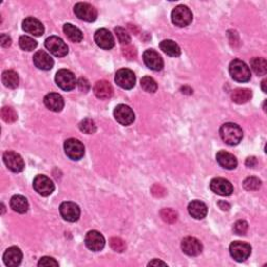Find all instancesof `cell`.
I'll list each match as a JSON object with an SVG mask.
<instances>
[{"mask_svg": "<svg viewBox=\"0 0 267 267\" xmlns=\"http://www.w3.org/2000/svg\"><path fill=\"white\" fill-rule=\"evenodd\" d=\"M219 134L221 139L225 141L228 145H237L241 142L243 138V132L242 129L236 123H225L221 125L219 130Z\"/></svg>", "mask_w": 267, "mask_h": 267, "instance_id": "cell-1", "label": "cell"}, {"mask_svg": "<svg viewBox=\"0 0 267 267\" xmlns=\"http://www.w3.org/2000/svg\"><path fill=\"white\" fill-rule=\"evenodd\" d=\"M229 74L234 80L238 83H247L251 77L249 67L241 60H234L229 67Z\"/></svg>", "mask_w": 267, "mask_h": 267, "instance_id": "cell-2", "label": "cell"}, {"mask_svg": "<svg viewBox=\"0 0 267 267\" xmlns=\"http://www.w3.org/2000/svg\"><path fill=\"white\" fill-rule=\"evenodd\" d=\"M192 19H193V15L190 9L185 5H179L172 12V23L179 27H185L189 25Z\"/></svg>", "mask_w": 267, "mask_h": 267, "instance_id": "cell-3", "label": "cell"}, {"mask_svg": "<svg viewBox=\"0 0 267 267\" xmlns=\"http://www.w3.org/2000/svg\"><path fill=\"white\" fill-rule=\"evenodd\" d=\"M64 148H65V153L67 154V157L73 161L80 160L85 154V146L77 139L71 138V139L66 140Z\"/></svg>", "mask_w": 267, "mask_h": 267, "instance_id": "cell-4", "label": "cell"}, {"mask_svg": "<svg viewBox=\"0 0 267 267\" xmlns=\"http://www.w3.org/2000/svg\"><path fill=\"white\" fill-rule=\"evenodd\" d=\"M56 83L64 91H71L77 85L76 76L67 69H61L57 72Z\"/></svg>", "mask_w": 267, "mask_h": 267, "instance_id": "cell-5", "label": "cell"}, {"mask_svg": "<svg viewBox=\"0 0 267 267\" xmlns=\"http://www.w3.org/2000/svg\"><path fill=\"white\" fill-rule=\"evenodd\" d=\"M229 254H231V256L236 261L243 262L250 256L251 247L247 242L234 241L229 246Z\"/></svg>", "mask_w": 267, "mask_h": 267, "instance_id": "cell-6", "label": "cell"}, {"mask_svg": "<svg viewBox=\"0 0 267 267\" xmlns=\"http://www.w3.org/2000/svg\"><path fill=\"white\" fill-rule=\"evenodd\" d=\"M74 14L76 16L86 22H94L97 19V10L89 3L79 2L74 6Z\"/></svg>", "mask_w": 267, "mask_h": 267, "instance_id": "cell-7", "label": "cell"}, {"mask_svg": "<svg viewBox=\"0 0 267 267\" xmlns=\"http://www.w3.org/2000/svg\"><path fill=\"white\" fill-rule=\"evenodd\" d=\"M33 186L36 192H38V193L42 196H48L53 193L55 190L54 182L46 175H42V174H39L35 177L33 182Z\"/></svg>", "mask_w": 267, "mask_h": 267, "instance_id": "cell-8", "label": "cell"}, {"mask_svg": "<svg viewBox=\"0 0 267 267\" xmlns=\"http://www.w3.org/2000/svg\"><path fill=\"white\" fill-rule=\"evenodd\" d=\"M45 47L56 57H62L68 54V46L67 44L57 36H51L45 41Z\"/></svg>", "mask_w": 267, "mask_h": 267, "instance_id": "cell-9", "label": "cell"}, {"mask_svg": "<svg viewBox=\"0 0 267 267\" xmlns=\"http://www.w3.org/2000/svg\"><path fill=\"white\" fill-rule=\"evenodd\" d=\"M116 84L125 90H131L136 85V76L132 70L123 68L118 70L115 76Z\"/></svg>", "mask_w": 267, "mask_h": 267, "instance_id": "cell-10", "label": "cell"}, {"mask_svg": "<svg viewBox=\"0 0 267 267\" xmlns=\"http://www.w3.org/2000/svg\"><path fill=\"white\" fill-rule=\"evenodd\" d=\"M3 162L13 172H21L24 169L25 164L21 155L17 153L9 151L3 153Z\"/></svg>", "mask_w": 267, "mask_h": 267, "instance_id": "cell-11", "label": "cell"}, {"mask_svg": "<svg viewBox=\"0 0 267 267\" xmlns=\"http://www.w3.org/2000/svg\"><path fill=\"white\" fill-rule=\"evenodd\" d=\"M210 188L214 193L221 196H229L234 191L231 182L222 179V177H215V179H213L210 183Z\"/></svg>", "mask_w": 267, "mask_h": 267, "instance_id": "cell-12", "label": "cell"}, {"mask_svg": "<svg viewBox=\"0 0 267 267\" xmlns=\"http://www.w3.org/2000/svg\"><path fill=\"white\" fill-rule=\"evenodd\" d=\"M114 117L117 122L122 125H130L135 121V113L125 105H118L114 110Z\"/></svg>", "mask_w": 267, "mask_h": 267, "instance_id": "cell-13", "label": "cell"}, {"mask_svg": "<svg viewBox=\"0 0 267 267\" xmlns=\"http://www.w3.org/2000/svg\"><path fill=\"white\" fill-rule=\"evenodd\" d=\"M85 243H86V247L90 250L99 251L105 248L106 240H105V237H103L102 234H100L99 232L90 231L87 233L85 237Z\"/></svg>", "mask_w": 267, "mask_h": 267, "instance_id": "cell-14", "label": "cell"}, {"mask_svg": "<svg viewBox=\"0 0 267 267\" xmlns=\"http://www.w3.org/2000/svg\"><path fill=\"white\" fill-rule=\"evenodd\" d=\"M60 213L66 221L76 222L80 216V209L76 203L65 202L60 206Z\"/></svg>", "mask_w": 267, "mask_h": 267, "instance_id": "cell-15", "label": "cell"}, {"mask_svg": "<svg viewBox=\"0 0 267 267\" xmlns=\"http://www.w3.org/2000/svg\"><path fill=\"white\" fill-rule=\"evenodd\" d=\"M143 61L148 68L153 71H160L164 67V62L161 56L153 49H147L143 54Z\"/></svg>", "mask_w": 267, "mask_h": 267, "instance_id": "cell-16", "label": "cell"}, {"mask_svg": "<svg viewBox=\"0 0 267 267\" xmlns=\"http://www.w3.org/2000/svg\"><path fill=\"white\" fill-rule=\"evenodd\" d=\"M182 250L190 257L198 256L203 251V244L194 237H186L182 241Z\"/></svg>", "mask_w": 267, "mask_h": 267, "instance_id": "cell-17", "label": "cell"}, {"mask_svg": "<svg viewBox=\"0 0 267 267\" xmlns=\"http://www.w3.org/2000/svg\"><path fill=\"white\" fill-rule=\"evenodd\" d=\"M94 40L97 45L102 49H112L115 46V40L113 35L108 29L100 28L94 35Z\"/></svg>", "mask_w": 267, "mask_h": 267, "instance_id": "cell-18", "label": "cell"}, {"mask_svg": "<svg viewBox=\"0 0 267 267\" xmlns=\"http://www.w3.org/2000/svg\"><path fill=\"white\" fill-rule=\"evenodd\" d=\"M34 64L38 69L50 70L54 67V60L46 51L39 50L34 55Z\"/></svg>", "mask_w": 267, "mask_h": 267, "instance_id": "cell-19", "label": "cell"}, {"mask_svg": "<svg viewBox=\"0 0 267 267\" xmlns=\"http://www.w3.org/2000/svg\"><path fill=\"white\" fill-rule=\"evenodd\" d=\"M22 28L27 34H31L35 37H41L44 34V26L41 22L34 17H27L23 23H22Z\"/></svg>", "mask_w": 267, "mask_h": 267, "instance_id": "cell-20", "label": "cell"}, {"mask_svg": "<svg viewBox=\"0 0 267 267\" xmlns=\"http://www.w3.org/2000/svg\"><path fill=\"white\" fill-rule=\"evenodd\" d=\"M22 258H23V255H22L21 249L17 247H11L5 250L3 255V262L6 266L15 267L21 263Z\"/></svg>", "mask_w": 267, "mask_h": 267, "instance_id": "cell-21", "label": "cell"}, {"mask_svg": "<svg viewBox=\"0 0 267 267\" xmlns=\"http://www.w3.org/2000/svg\"><path fill=\"white\" fill-rule=\"evenodd\" d=\"M93 92L95 96L99 99L106 100L112 97L113 88L107 80H99L93 87Z\"/></svg>", "mask_w": 267, "mask_h": 267, "instance_id": "cell-22", "label": "cell"}, {"mask_svg": "<svg viewBox=\"0 0 267 267\" xmlns=\"http://www.w3.org/2000/svg\"><path fill=\"white\" fill-rule=\"evenodd\" d=\"M44 103L47 109L53 112H61L64 108V99L60 94L57 93H49L44 97Z\"/></svg>", "mask_w": 267, "mask_h": 267, "instance_id": "cell-23", "label": "cell"}, {"mask_svg": "<svg viewBox=\"0 0 267 267\" xmlns=\"http://www.w3.org/2000/svg\"><path fill=\"white\" fill-rule=\"evenodd\" d=\"M216 160L221 167H224L229 170L235 169L237 167V164H238V162H237V159L235 158V155L226 152V151L218 152L216 154Z\"/></svg>", "mask_w": 267, "mask_h": 267, "instance_id": "cell-24", "label": "cell"}, {"mask_svg": "<svg viewBox=\"0 0 267 267\" xmlns=\"http://www.w3.org/2000/svg\"><path fill=\"white\" fill-rule=\"evenodd\" d=\"M188 212L195 219H203L207 216L208 208L206 204L200 200H192L188 205Z\"/></svg>", "mask_w": 267, "mask_h": 267, "instance_id": "cell-25", "label": "cell"}, {"mask_svg": "<svg viewBox=\"0 0 267 267\" xmlns=\"http://www.w3.org/2000/svg\"><path fill=\"white\" fill-rule=\"evenodd\" d=\"M10 205L15 212L20 213V214L26 213L28 211V207H29L27 199L22 195H14L11 198Z\"/></svg>", "mask_w": 267, "mask_h": 267, "instance_id": "cell-26", "label": "cell"}, {"mask_svg": "<svg viewBox=\"0 0 267 267\" xmlns=\"http://www.w3.org/2000/svg\"><path fill=\"white\" fill-rule=\"evenodd\" d=\"M64 33L67 36V38H68L71 42L74 43H79L83 41L84 39V35L81 33V31L79 28L76 27L74 25L70 24V23H66L64 25Z\"/></svg>", "mask_w": 267, "mask_h": 267, "instance_id": "cell-27", "label": "cell"}, {"mask_svg": "<svg viewBox=\"0 0 267 267\" xmlns=\"http://www.w3.org/2000/svg\"><path fill=\"white\" fill-rule=\"evenodd\" d=\"M251 96H253V93H251L249 89L239 88V89H236V90L233 91L231 97L235 103L242 105V103H246L248 100H250Z\"/></svg>", "mask_w": 267, "mask_h": 267, "instance_id": "cell-28", "label": "cell"}, {"mask_svg": "<svg viewBox=\"0 0 267 267\" xmlns=\"http://www.w3.org/2000/svg\"><path fill=\"white\" fill-rule=\"evenodd\" d=\"M161 50L164 51V53L169 57H180L181 56V48L177 44L172 40H164L162 41L160 44Z\"/></svg>", "mask_w": 267, "mask_h": 267, "instance_id": "cell-29", "label": "cell"}, {"mask_svg": "<svg viewBox=\"0 0 267 267\" xmlns=\"http://www.w3.org/2000/svg\"><path fill=\"white\" fill-rule=\"evenodd\" d=\"M2 83L9 89H16L19 85L18 73L14 70H6L2 73Z\"/></svg>", "mask_w": 267, "mask_h": 267, "instance_id": "cell-30", "label": "cell"}, {"mask_svg": "<svg viewBox=\"0 0 267 267\" xmlns=\"http://www.w3.org/2000/svg\"><path fill=\"white\" fill-rule=\"evenodd\" d=\"M250 67L257 76H265L267 72V63L263 57H254L250 61Z\"/></svg>", "mask_w": 267, "mask_h": 267, "instance_id": "cell-31", "label": "cell"}, {"mask_svg": "<svg viewBox=\"0 0 267 267\" xmlns=\"http://www.w3.org/2000/svg\"><path fill=\"white\" fill-rule=\"evenodd\" d=\"M19 45L22 49L25 50V51H32L37 47L38 43H37L36 40L31 38V37L21 36L20 39H19Z\"/></svg>", "mask_w": 267, "mask_h": 267, "instance_id": "cell-32", "label": "cell"}, {"mask_svg": "<svg viewBox=\"0 0 267 267\" xmlns=\"http://www.w3.org/2000/svg\"><path fill=\"white\" fill-rule=\"evenodd\" d=\"M79 130L85 134H88V135H92L97 130V128H96V124L92 119H90V118H85L79 123Z\"/></svg>", "mask_w": 267, "mask_h": 267, "instance_id": "cell-33", "label": "cell"}, {"mask_svg": "<svg viewBox=\"0 0 267 267\" xmlns=\"http://www.w3.org/2000/svg\"><path fill=\"white\" fill-rule=\"evenodd\" d=\"M141 87L148 93H154L158 90V85L155 80L151 76H144L141 79Z\"/></svg>", "mask_w": 267, "mask_h": 267, "instance_id": "cell-34", "label": "cell"}, {"mask_svg": "<svg viewBox=\"0 0 267 267\" xmlns=\"http://www.w3.org/2000/svg\"><path fill=\"white\" fill-rule=\"evenodd\" d=\"M161 218L164 220L167 224H174V222L177 220V213L170 209V208H165V209H162L160 212Z\"/></svg>", "mask_w": 267, "mask_h": 267, "instance_id": "cell-35", "label": "cell"}, {"mask_svg": "<svg viewBox=\"0 0 267 267\" xmlns=\"http://www.w3.org/2000/svg\"><path fill=\"white\" fill-rule=\"evenodd\" d=\"M1 117L3 121L7 122V123H12L17 120V113L16 111H15L13 108L11 107H3L1 110Z\"/></svg>", "mask_w": 267, "mask_h": 267, "instance_id": "cell-36", "label": "cell"}, {"mask_svg": "<svg viewBox=\"0 0 267 267\" xmlns=\"http://www.w3.org/2000/svg\"><path fill=\"white\" fill-rule=\"evenodd\" d=\"M261 181L255 176H249L244 180L243 187L248 191H256L261 187Z\"/></svg>", "mask_w": 267, "mask_h": 267, "instance_id": "cell-37", "label": "cell"}, {"mask_svg": "<svg viewBox=\"0 0 267 267\" xmlns=\"http://www.w3.org/2000/svg\"><path fill=\"white\" fill-rule=\"evenodd\" d=\"M115 33H116V36H117V39H118V41L120 42L121 45H125V46L130 45L131 37H130L129 33L125 31L124 28L116 27L115 28Z\"/></svg>", "mask_w": 267, "mask_h": 267, "instance_id": "cell-38", "label": "cell"}, {"mask_svg": "<svg viewBox=\"0 0 267 267\" xmlns=\"http://www.w3.org/2000/svg\"><path fill=\"white\" fill-rule=\"evenodd\" d=\"M110 246L112 248V249L117 251V253H123L125 248H127V244H125V242L121 238H119V237H113V238H111Z\"/></svg>", "mask_w": 267, "mask_h": 267, "instance_id": "cell-39", "label": "cell"}, {"mask_svg": "<svg viewBox=\"0 0 267 267\" xmlns=\"http://www.w3.org/2000/svg\"><path fill=\"white\" fill-rule=\"evenodd\" d=\"M248 229V224L246 220H238L234 225V232L237 235H246Z\"/></svg>", "mask_w": 267, "mask_h": 267, "instance_id": "cell-40", "label": "cell"}, {"mask_svg": "<svg viewBox=\"0 0 267 267\" xmlns=\"http://www.w3.org/2000/svg\"><path fill=\"white\" fill-rule=\"evenodd\" d=\"M122 54L125 57H128V58H130V60H132V58L137 57V50L134 46L128 45V46L122 48Z\"/></svg>", "mask_w": 267, "mask_h": 267, "instance_id": "cell-41", "label": "cell"}, {"mask_svg": "<svg viewBox=\"0 0 267 267\" xmlns=\"http://www.w3.org/2000/svg\"><path fill=\"white\" fill-rule=\"evenodd\" d=\"M38 265L40 267L41 266H46V267H49V266H58V262L56 261L55 259L51 258V257H43V258L40 259Z\"/></svg>", "mask_w": 267, "mask_h": 267, "instance_id": "cell-42", "label": "cell"}, {"mask_svg": "<svg viewBox=\"0 0 267 267\" xmlns=\"http://www.w3.org/2000/svg\"><path fill=\"white\" fill-rule=\"evenodd\" d=\"M77 86L79 88V90L81 92L87 93L89 91V89H90V84H89V81L86 78H79L77 81Z\"/></svg>", "mask_w": 267, "mask_h": 267, "instance_id": "cell-43", "label": "cell"}, {"mask_svg": "<svg viewBox=\"0 0 267 267\" xmlns=\"http://www.w3.org/2000/svg\"><path fill=\"white\" fill-rule=\"evenodd\" d=\"M152 193L154 196L160 197V196L165 195V190L162 186H160V185H154V186L152 188Z\"/></svg>", "mask_w": 267, "mask_h": 267, "instance_id": "cell-44", "label": "cell"}, {"mask_svg": "<svg viewBox=\"0 0 267 267\" xmlns=\"http://www.w3.org/2000/svg\"><path fill=\"white\" fill-rule=\"evenodd\" d=\"M0 44H1L2 47H9L12 44V39L7 35L2 34L0 37Z\"/></svg>", "mask_w": 267, "mask_h": 267, "instance_id": "cell-45", "label": "cell"}, {"mask_svg": "<svg viewBox=\"0 0 267 267\" xmlns=\"http://www.w3.org/2000/svg\"><path fill=\"white\" fill-rule=\"evenodd\" d=\"M246 165L248 167H255L257 165V159L255 157H248L246 161Z\"/></svg>", "mask_w": 267, "mask_h": 267, "instance_id": "cell-46", "label": "cell"}, {"mask_svg": "<svg viewBox=\"0 0 267 267\" xmlns=\"http://www.w3.org/2000/svg\"><path fill=\"white\" fill-rule=\"evenodd\" d=\"M158 265H163V266H166L167 264L165 262L163 261H160L159 259H154V260L151 261L150 263H148V266H158Z\"/></svg>", "mask_w": 267, "mask_h": 267, "instance_id": "cell-47", "label": "cell"}, {"mask_svg": "<svg viewBox=\"0 0 267 267\" xmlns=\"http://www.w3.org/2000/svg\"><path fill=\"white\" fill-rule=\"evenodd\" d=\"M218 206L221 210H224V211H229V208H231V206H229L228 203L226 202H219L218 203Z\"/></svg>", "mask_w": 267, "mask_h": 267, "instance_id": "cell-48", "label": "cell"}, {"mask_svg": "<svg viewBox=\"0 0 267 267\" xmlns=\"http://www.w3.org/2000/svg\"><path fill=\"white\" fill-rule=\"evenodd\" d=\"M265 85H266V79H264V80L262 81V90H263V92H264V93H266V88H265Z\"/></svg>", "mask_w": 267, "mask_h": 267, "instance_id": "cell-49", "label": "cell"}]
</instances>
